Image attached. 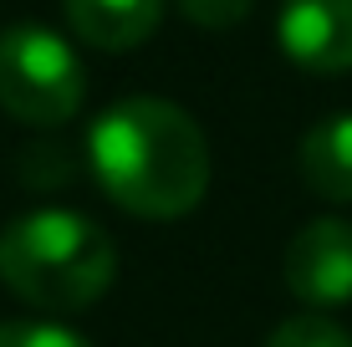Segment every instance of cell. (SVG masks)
Here are the masks:
<instances>
[{"mask_svg": "<svg viewBox=\"0 0 352 347\" xmlns=\"http://www.w3.org/2000/svg\"><path fill=\"white\" fill-rule=\"evenodd\" d=\"M87 159L107 199L138 220H184L210 189V143L179 102L128 98L87 133Z\"/></svg>", "mask_w": 352, "mask_h": 347, "instance_id": "1", "label": "cell"}, {"mask_svg": "<svg viewBox=\"0 0 352 347\" xmlns=\"http://www.w3.org/2000/svg\"><path fill=\"white\" fill-rule=\"evenodd\" d=\"M118 276L102 225L77 210H31L0 230V281L41 312H82Z\"/></svg>", "mask_w": 352, "mask_h": 347, "instance_id": "2", "label": "cell"}, {"mask_svg": "<svg viewBox=\"0 0 352 347\" xmlns=\"http://www.w3.org/2000/svg\"><path fill=\"white\" fill-rule=\"evenodd\" d=\"M87 71L77 52L46 26H10L0 31V107L16 123L52 128L82 107Z\"/></svg>", "mask_w": 352, "mask_h": 347, "instance_id": "3", "label": "cell"}, {"mask_svg": "<svg viewBox=\"0 0 352 347\" xmlns=\"http://www.w3.org/2000/svg\"><path fill=\"white\" fill-rule=\"evenodd\" d=\"M281 276H286V291L296 302L317 306V312L347 306L352 302V225L337 220V214L301 225L286 245Z\"/></svg>", "mask_w": 352, "mask_h": 347, "instance_id": "4", "label": "cell"}, {"mask_svg": "<svg viewBox=\"0 0 352 347\" xmlns=\"http://www.w3.org/2000/svg\"><path fill=\"white\" fill-rule=\"evenodd\" d=\"M276 41L307 71H352V0H286Z\"/></svg>", "mask_w": 352, "mask_h": 347, "instance_id": "5", "label": "cell"}, {"mask_svg": "<svg viewBox=\"0 0 352 347\" xmlns=\"http://www.w3.org/2000/svg\"><path fill=\"white\" fill-rule=\"evenodd\" d=\"M72 31L97 52H133L164 21V0H62Z\"/></svg>", "mask_w": 352, "mask_h": 347, "instance_id": "6", "label": "cell"}, {"mask_svg": "<svg viewBox=\"0 0 352 347\" xmlns=\"http://www.w3.org/2000/svg\"><path fill=\"white\" fill-rule=\"evenodd\" d=\"M301 179L322 199L352 205V113H337L301 138Z\"/></svg>", "mask_w": 352, "mask_h": 347, "instance_id": "7", "label": "cell"}, {"mask_svg": "<svg viewBox=\"0 0 352 347\" xmlns=\"http://www.w3.org/2000/svg\"><path fill=\"white\" fill-rule=\"evenodd\" d=\"M265 347H352V332H342L327 317H291L271 332Z\"/></svg>", "mask_w": 352, "mask_h": 347, "instance_id": "8", "label": "cell"}, {"mask_svg": "<svg viewBox=\"0 0 352 347\" xmlns=\"http://www.w3.org/2000/svg\"><path fill=\"white\" fill-rule=\"evenodd\" d=\"M0 347H87L62 322H0Z\"/></svg>", "mask_w": 352, "mask_h": 347, "instance_id": "9", "label": "cell"}, {"mask_svg": "<svg viewBox=\"0 0 352 347\" xmlns=\"http://www.w3.org/2000/svg\"><path fill=\"white\" fill-rule=\"evenodd\" d=\"M250 5H256V0H179V10H184L194 26H210V31H225V26H235V21H245Z\"/></svg>", "mask_w": 352, "mask_h": 347, "instance_id": "10", "label": "cell"}]
</instances>
